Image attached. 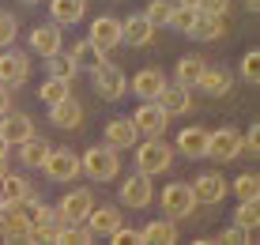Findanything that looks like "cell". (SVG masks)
Here are the masks:
<instances>
[{
  "instance_id": "1",
  "label": "cell",
  "mask_w": 260,
  "mask_h": 245,
  "mask_svg": "<svg viewBox=\"0 0 260 245\" xmlns=\"http://www.w3.org/2000/svg\"><path fill=\"white\" fill-rule=\"evenodd\" d=\"M174 166V147L162 140V136H143L136 140V170L147 177L155 174H166V170Z\"/></svg>"
},
{
  "instance_id": "2",
  "label": "cell",
  "mask_w": 260,
  "mask_h": 245,
  "mask_svg": "<svg viewBox=\"0 0 260 245\" xmlns=\"http://www.w3.org/2000/svg\"><path fill=\"white\" fill-rule=\"evenodd\" d=\"M79 174H87L91 181H113L121 174V162H117V151L110 143H98V147H87L79 155Z\"/></svg>"
},
{
  "instance_id": "3",
  "label": "cell",
  "mask_w": 260,
  "mask_h": 245,
  "mask_svg": "<svg viewBox=\"0 0 260 245\" xmlns=\"http://www.w3.org/2000/svg\"><path fill=\"white\" fill-rule=\"evenodd\" d=\"M91 79H94V90L106 98V102H117L124 90H128V76H124L113 60H106V57L91 68Z\"/></svg>"
},
{
  "instance_id": "4",
  "label": "cell",
  "mask_w": 260,
  "mask_h": 245,
  "mask_svg": "<svg viewBox=\"0 0 260 245\" xmlns=\"http://www.w3.org/2000/svg\"><path fill=\"white\" fill-rule=\"evenodd\" d=\"M162 211L166 219H189V215L196 211V196H192V185L189 181H170V185L162 189Z\"/></svg>"
},
{
  "instance_id": "5",
  "label": "cell",
  "mask_w": 260,
  "mask_h": 245,
  "mask_svg": "<svg viewBox=\"0 0 260 245\" xmlns=\"http://www.w3.org/2000/svg\"><path fill=\"white\" fill-rule=\"evenodd\" d=\"M26 79H30V57L15 45L0 49V87L12 90V87H23Z\"/></svg>"
},
{
  "instance_id": "6",
  "label": "cell",
  "mask_w": 260,
  "mask_h": 245,
  "mask_svg": "<svg viewBox=\"0 0 260 245\" xmlns=\"http://www.w3.org/2000/svg\"><path fill=\"white\" fill-rule=\"evenodd\" d=\"M42 170H46L49 181H76L79 177V155H76V151H68V147H49Z\"/></svg>"
},
{
  "instance_id": "7",
  "label": "cell",
  "mask_w": 260,
  "mask_h": 245,
  "mask_svg": "<svg viewBox=\"0 0 260 245\" xmlns=\"http://www.w3.org/2000/svg\"><path fill=\"white\" fill-rule=\"evenodd\" d=\"M128 121H132V129H136V132H140V140H143V136H162V132H166V125H170V117H166L162 106L151 98V102H140V110L132 113Z\"/></svg>"
},
{
  "instance_id": "8",
  "label": "cell",
  "mask_w": 260,
  "mask_h": 245,
  "mask_svg": "<svg viewBox=\"0 0 260 245\" xmlns=\"http://www.w3.org/2000/svg\"><path fill=\"white\" fill-rule=\"evenodd\" d=\"M238 155H241V132L238 129H215V132H208V155H204V159L230 162Z\"/></svg>"
},
{
  "instance_id": "9",
  "label": "cell",
  "mask_w": 260,
  "mask_h": 245,
  "mask_svg": "<svg viewBox=\"0 0 260 245\" xmlns=\"http://www.w3.org/2000/svg\"><path fill=\"white\" fill-rule=\"evenodd\" d=\"M87 42H91L102 57H106V53H113V49L121 45V19H113V15H98V19L91 23Z\"/></svg>"
},
{
  "instance_id": "10",
  "label": "cell",
  "mask_w": 260,
  "mask_h": 245,
  "mask_svg": "<svg viewBox=\"0 0 260 245\" xmlns=\"http://www.w3.org/2000/svg\"><path fill=\"white\" fill-rule=\"evenodd\" d=\"M91 207H94L91 189H72V193L60 196V204H57V219H60V223H83Z\"/></svg>"
},
{
  "instance_id": "11",
  "label": "cell",
  "mask_w": 260,
  "mask_h": 245,
  "mask_svg": "<svg viewBox=\"0 0 260 245\" xmlns=\"http://www.w3.org/2000/svg\"><path fill=\"white\" fill-rule=\"evenodd\" d=\"M155 102L166 110V117H185V113H192V87L166 83L162 90H158V98H155Z\"/></svg>"
},
{
  "instance_id": "12",
  "label": "cell",
  "mask_w": 260,
  "mask_h": 245,
  "mask_svg": "<svg viewBox=\"0 0 260 245\" xmlns=\"http://www.w3.org/2000/svg\"><path fill=\"white\" fill-rule=\"evenodd\" d=\"M117 196H121V204H124V207H147L151 200H155L151 177L136 170V174H132L128 181H121V193H117Z\"/></svg>"
},
{
  "instance_id": "13",
  "label": "cell",
  "mask_w": 260,
  "mask_h": 245,
  "mask_svg": "<svg viewBox=\"0 0 260 245\" xmlns=\"http://www.w3.org/2000/svg\"><path fill=\"white\" fill-rule=\"evenodd\" d=\"M230 193V185L222 181V174H215V170H208V174H200L192 181V196L196 204H222Z\"/></svg>"
},
{
  "instance_id": "14",
  "label": "cell",
  "mask_w": 260,
  "mask_h": 245,
  "mask_svg": "<svg viewBox=\"0 0 260 245\" xmlns=\"http://www.w3.org/2000/svg\"><path fill=\"white\" fill-rule=\"evenodd\" d=\"M34 223L19 204H4V241H30Z\"/></svg>"
},
{
  "instance_id": "15",
  "label": "cell",
  "mask_w": 260,
  "mask_h": 245,
  "mask_svg": "<svg viewBox=\"0 0 260 245\" xmlns=\"http://www.w3.org/2000/svg\"><path fill=\"white\" fill-rule=\"evenodd\" d=\"M83 226H87V230L94 234V238H110V234H113V230L121 226V211H117V207H110V204H102V207L94 204L91 211H87Z\"/></svg>"
},
{
  "instance_id": "16",
  "label": "cell",
  "mask_w": 260,
  "mask_h": 245,
  "mask_svg": "<svg viewBox=\"0 0 260 245\" xmlns=\"http://www.w3.org/2000/svg\"><path fill=\"white\" fill-rule=\"evenodd\" d=\"M30 49L42 53V57H53V53L64 49V34H60L57 23H38L30 30Z\"/></svg>"
},
{
  "instance_id": "17",
  "label": "cell",
  "mask_w": 260,
  "mask_h": 245,
  "mask_svg": "<svg viewBox=\"0 0 260 245\" xmlns=\"http://www.w3.org/2000/svg\"><path fill=\"white\" fill-rule=\"evenodd\" d=\"M102 140L110 143L113 151H124V147H136L140 132L132 129V121H128V117H113V121H106V132H102Z\"/></svg>"
},
{
  "instance_id": "18",
  "label": "cell",
  "mask_w": 260,
  "mask_h": 245,
  "mask_svg": "<svg viewBox=\"0 0 260 245\" xmlns=\"http://www.w3.org/2000/svg\"><path fill=\"white\" fill-rule=\"evenodd\" d=\"M0 136H4L12 147H19L23 140H30V136H38V132H34V121L26 113H4L0 117Z\"/></svg>"
},
{
  "instance_id": "19",
  "label": "cell",
  "mask_w": 260,
  "mask_h": 245,
  "mask_svg": "<svg viewBox=\"0 0 260 245\" xmlns=\"http://www.w3.org/2000/svg\"><path fill=\"white\" fill-rule=\"evenodd\" d=\"M151 38H155V26L147 23V15H128V19H121V42L124 45H151Z\"/></svg>"
},
{
  "instance_id": "20",
  "label": "cell",
  "mask_w": 260,
  "mask_h": 245,
  "mask_svg": "<svg viewBox=\"0 0 260 245\" xmlns=\"http://www.w3.org/2000/svg\"><path fill=\"white\" fill-rule=\"evenodd\" d=\"M49 121L57 125V129H79V125H83V106L68 95V98H60V102L49 106Z\"/></svg>"
},
{
  "instance_id": "21",
  "label": "cell",
  "mask_w": 260,
  "mask_h": 245,
  "mask_svg": "<svg viewBox=\"0 0 260 245\" xmlns=\"http://www.w3.org/2000/svg\"><path fill=\"white\" fill-rule=\"evenodd\" d=\"M230 87H234V76H230L226 68H211V65L200 72V79H196V90H208L211 98L230 95Z\"/></svg>"
},
{
  "instance_id": "22",
  "label": "cell",
  "mask_w": 260,
  "mask_h": 245,
  "mask_svg": "<svg viewBox=\"0 0 260 245\" xmlns=\"http://www.w3.org/2000/svg\"><path fill=\"white\" fill-rule=\"evenodd\" d=\"M166 87V76L162 68H140L136 76H132V90L143 98V102H151V98H158V90Z\"/></svg>"
},
{
  "instance_id": "23",
  "label": "cell",
  "mask_w": 260,
  "mask_h": 245,
  "mask_svg": "<svg viewBox=\"0 0 260 245\" xmlns=\"http://www.w3.org/2000/svg\"><path fill=\"white\" fill-rule=\"evenodd\" d=\"M185 159H204L208 155V129H200V125H192V129H185L181 136H177V147Z\"/></svg>"
},
{
  "instance_id": "24",
  "label": "cell",
  "mask_w": 260,
  "mask_h": 245,
  "mask_svg": "<svg viewBox=\"0 0 260 245\" xmlns=\"http://www.w3.org/2000/svg\"><path fill=\"white\" fill-rule=\"evenodd\" d=\"M49 15L57 26H72L87 15V0H49Z\"/></svg>"
},
{
  "instance_id": "25",
  "label": "cell",
  "mask_w": 260,
  "mask_h": 245,
  "mask_svg": "<svg viewBox=\"0 0 260 245\" xmlns=\"http://www.w3.org/2000/svg\"><path fill=\"white\" fill-rule=\"evenodd\" d=\"M140 238H143V245H174L177 241V226H174V219H151L140 230Z\"/></svg>"
},
{
  "instance_id": "26",
  "label": "cell",
  "mask_w": 260,
  "mask_h": 245,
  "mask_svg": "<svg viewBox=\"0 0 260 245\" xmlns=\"http://www.w3.org/2000/svg\"><path fill=\"white\" fill-rule=\"evenodd\" d=\"M222 34H226V19L219 15H196V23L189 26V38L196 42H219Z\"/></svg>"
},
{
  "instance_id": "27",
  "label": "cell",
  "mask_w": 260,
  "mask_h": 245,
  "mask_svg": "<svg viewBox=\"0 0 260 245\" xmlns=\"http://www.w3.org/2000/svg\"><path fill=\"white\" fill-rule=\"evenodd\" d=\"M46 155H49V143L38 140V136H30V140L19 143V162H23V166H30V170H42Z\"/></svg>"
},
{
  "instance_id": "28",
  "label": "cell",
  "mask_w": 260,
  "mask_h": 245,
  "mask_svg": "<svg viewBox=\"0 0 260 245\" xmlns=\"http://www.w3.org/2000/svg\"><path fill=\"white\" fill-rule=\"evenodd\" d=\"M0 193H4L8 204H19V200H26V196L34 193V189H30V181H26L23 174H12V170H8L4 181H0Z\"/></svg>"
},
{
  "instance_id": "29",
  "label": "cell",
  "mask_w": 260,
  "mask_h": 245,
  "mask_svg": "<svg viewBox=\"0 0 260 245\" xmlns=\"http://www.w3.org/2000/svg\"><path fill=\"white\" fill-rule=\"evenodd\" d=\"M204 68H208V60H204V57H181V60H177V68H174V76H177V83H181V87H196V79H200Z\"/></svg>"
},
{
  "instance_id": "30",
  "label": "cell",
  "mask_w": 260,
  "mask_h": 245,
  "mask_svg": "<svg viewBox=\"0 0 260 245\" xmlns=\"http://www.w3.org/2000/svg\"><path fill=\"white\" fill-rule=\"evenodd\" d=\"M46 65H49V76L64 79V83H72L79 76V65L72 60V53H53V57H46Z\"/></svg>"
},
{
  "instance_id": "31",
  "label": "cell",
  "mask_w": 260,
  "mask_h": 245,
  "mask_svg": "<svg viewBox=\"0 0 260 245\" xmlns=\"http://www.w3.org/2000/svg\"><path fill=\"white\" fill-rule=\"evenodd\" d=\"M234 226H241V230L253 234L260 226V200H241L238 211H234Z\"/></svg>"
},
{
  "instance_id": "32",
  "label": "cell",
  "mask_w": 260,
  "mask_h": 245,
  "mask_svg": "<svg viewBox=\"0 0 260 245\" xmlns=\"http://www.w3.org/2000/svg\"><path fill=\"white\" fill-rule=\"evenodd\" d=\"M72 95V83H64V79H46V83H42L38 87V98H42V102H46V106H53V102H60V98H68Z\"/></svg>"
},
{
  "instance_id": "33",
  "label": "cell",
  "mask_w": 260,
  "mask_h": 245,
  "mask_svg": "<svg viewBox=\"0 0 260 245\" xmlns=\"http://www.w3.org/2000/svg\"><path fill=\"white\" fill-rule=\"evenodd\" d=\"M177 0H147V8H143V15H147L151 26H166L170 23V12H174Z\"/></svg>"
},
{
  "instance_id": "34",
  "label": "cell",
  "mask_w": 260,
  "mask_h": 245,
  "mask_svg": "<svg viewBox=\"0 0 260 245\" xmlns=\"http://www.w3.org/2000/svg\"><path fill=\"white\" fill-rule=\"evenodd\" d=\"M234 196L238 200H260V177L256 174H241V177H234Z\"/></svg>"
},
{
  "instance_id": "35",
  "label": "cell",
  "mask_w": 260,
  "mask_h": 245,
  "mask_svg": "<svg viewBox=\"0 0 260 245\" xmlns=\"http://www.w3.org/2000/svg\"><path fill=\"white\" fill-rule=\"evenodd\" d=\"M68 53H72V60H76L79 68H94L98 60H102V53H98V49H94V45L87 42V38H83V42H76Z\"/></svg>"
},
{
  "instance_id": "36",
  "label": "cell",
  "mask_w": 260,
  "mask_h": 245,
  "mask_svg": "<svg viewBox=\"0 0 260 245\" xmlns=\"http://www.w3.org/2000/svg\"><path fill=\"white\" fill-rule=\"evenodd\" d=\"M196 8H189V4H174V12H170V23L166 26H174V30H181V34H189V26L196 23Z\"/></svg>"
},
{
  "instance_id": "37",
  "label": "cell",
  "mask_w": 260,
  "mask_h": 245,
  "mask_svg": "<svg viewBox=\"0 0 260 245\" xmlns=\"http://www.w3.org/2000/svg\"><path fill=\"white\" fill-rule=\"evenodd\" d=\"M26 215H30L34 226H57V223H60V219H57V207H49V204H42V200H34Z\"/></svg>"
},
{
  "instance_id": "38",
  "label": "cell",
  "mask_w": 260,
  "mask_h": 245,
  "mask_svg": "<svg viewBox=\"0 0 260 245\" xmlns=\"http://www.w3.org/2000/svg\"><path fill=\"white\" fill-rule=\"evenodd\" d=\"M241 79L245 83H260V49H249L241 57Z\"/></svg>"
},
{
  "instance_id": "39",
  "label": "cell",
  "mask_w": 260,
  "mask_h": 245,
  "mask_svg": "<svg viewBox=\"0 0 260 245\" xmlns=\"http://www.w3.org/2000/svg\"><path fill=\"white\" fill-rule=\"evenodd\" d=\"M15 34H19V23H15L8 12H0V49L15 45Z\"/></svg>"
},
{
  "instance_id": "40",
  "label": "cell",
  "mask_w": 260,
  "mask_h": 245,
  "mask_svg": "<svg viewBox=\"0 0 260 245\" xmlns=\"http://www.w3.org/2000/svg\"><path fill=\"white\" fill-rule=\"evenodd\" d=\"M196 12H200V15H219V19H226L230 0H200V4H196Z\"/></svg>"
},
{
  "instance_id": "41",
  "label": "cell",
  "mask_w": 260,
  "mask_h": 245,
  "mask_svg": "<svg viewBox=\"0 0 260 245\" xmlns=\"http://www.w3.org/2000/svg\"><path fill=\"white\" fill-rule=\"evenodd\" d=\"M110 241H113V245H128V241H132V245H143V238H140V230H132V226H124V223H121L117 230L110 234Z\"/></svg>"
},
{
  "instance_id": "42",
  "label": "cell",
  "mask_w": 260,
  "mask_h": 245,
  "mask_svg": "<svg viewBox=\"0 0 260 245\" xmlns=\"http://www.w3.org/2000/svg\"><path fill=\"white\" fill-rule=\"evenodd\" d=\"M57 230H60V223H57V226H34L30 241H38V245H57Z\"/></svg>"
},
{
  "instance_id": "43",
  "label": "cell",
  "mask_w": 260,
  "mask_h": 245,
  "mask_svg": "<svg viewBox=\"0 0 260 245\" xmlns=\"http://www.w3.org/2000/svg\"><path fill=\"white\" fill-rule=\"evenodd\" d=\"M241 151H253V155L260 151V125H256V121L249 125V132H245V136H241Z\"/></svg>"
},
{
  "instance_id": "44",
  "label": "cell",
  "mask_w": 260,
  "mask_h": 245,
  "mask_svg": "<svg viewBox=\"0 0 260 245\" xmlns=\"http://www.w3.org/2000/svg\"><path fill=\"white\" fill-rule=\"evenodd\" d=\"M219 241H226V245H245V241H253V238H249V230H241V226H230V230H222Z\"/></svg>"
},
{
  "instance_id": "45",
  "label": "cell",
  "mask_w": 260,
  "mask_h": 245,
  "mask_svg": "<svg viewBox=\"0 0 260 245\" xmlns=\"http://www.w3.org/2000/svg\"><path fill=\"white\" fill-rule=\"evenodd\" d=\"M12 110V95H8V87H0V117Z\"/></svg>"
},
{
  "instance_id": "46",
  "label": "cell",
  "mask_w": 260,
  "mask_h": 245,
  "mask_svg": "<svg viewBox=\"0 0 260 245\" xmlns=\"http://www.w3.org/2000/svg\"><path fill=\"white\" fill-rule=\"evenodd\" d=\"M8 151H12V143H8L4 136H0V159H8Z\"/></svg>"
},
{
  "instance_id": "47",
  "label": "cell",
  "mask_w": 260,
  "mask_h": 245,
  "mask_svg": "<svg viewBox=\"0 0 260 245\" xmlns=\"http://www.w3.org/2000/svg\"><path fill=\"white\" fill-rule=\"evenodd\" d=\"M4 174H8V159H0V181H4Z\"/></svg>"
},
{
  "instance_id": "48",
  "label": "cell",
  "mask_w": 260,
  "mask_h": 245,
  "mask_svg": "<svg viewBox=\"0 0 260 245\" xmlns=\"http://www.w3.org/2000/svg\"><path fill=\"white\" fill-rule=\"evenodd\" d=\"M245 4H249V12H256V8H260V0H245Z\"/></svg>"
},
{
  "instance_id": "49",
  "label": "cell",
  "mask_w": 260,
  "mask_h": 245,
  "mask_svg": "<svg viewBox=\"0 0 260 245\" xmlns=\"http://www.w3.org/2000/svg\"><path fill=\"white\" fill-rule=\"evenodd\" d=\"M0 241H4V211H0Z\"/></svg>"
},
{
  "instance_id": "50",
  "label": "cell",
  "mask_w": 260,
  "mask_h": 245,
  "mask_svg": "<svg viewBox=\"0 0 260 245\" xmlns=\"http://www.w3.org/2000/svg\"><path fill=\"white\" fill-rule=\"evenodd\" d=\"M177 4H189V8H196V4H200V0H177Z\"/></svg>"
},
{
  "instance_id": "51",
  "label": "cell",
  "mask_w": 260,
  "mask_h": 245,
  "mask_svg": "<svg viewBox=\"0 0 260 245\" xmlns=\"http://www.w3.org/2000/svg\"><path fill=\"white\" fill-rule=\"evenodd\" d=\"M4 204H8V200H4V193H0V211H4Z\"/></svg>"
},
{
  "instance_id": "52",
  "label": "cell",
  "mask_w": 260,
  "mask_h": 245,
  "mask_svg": "<svg viewBox=\"0 0 260 245\" xmlns=\"http://www.w3.org/2000/svg\"><path fill=\"white\" fill-rule=\"evenodd\" d=\"M23 4H42V0H23Z\"/></svg>"
}]
</instances>
